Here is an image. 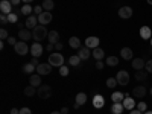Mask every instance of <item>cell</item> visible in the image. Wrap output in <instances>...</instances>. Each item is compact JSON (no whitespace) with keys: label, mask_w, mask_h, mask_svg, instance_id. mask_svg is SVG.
Segmentation results:
<instances>
[{"label":"cell","mask_w":152,"mask_h":114,"mask_svg":"<svg viewBox=\"0 0 152 114\" xmlns=\"http://www.w3.org/2000/svg\"><path fill=\"white\" fill-rule=\"evenodd\" d=\"M47 35H49V32H47L46 26H43V24H38L35 29H32V38H34L37 43H40V41L46 40Z\"/></svg>","instance_id":"obj_1"},{"label":"cell","mask_w":152,"mask_h":114,"mask_svg":"<svg viewBox=\"0 0 152 114\" xmlns=\"http://www.w3.org/2000/svg\"><path fill=\"white\" fill-rule=\"evenodd\" d=\"M49 64L53 66V67H61V66H64V56H62L59 52L50 53V56H49Z\"/></svg>","instance_id":"obj_2"},{"label":"cell","mask_w":152,"mask_h":114,"mask_svg":"<svg viewBox=\"0 0 152 114\" xmlns=\"http://www.w3.org/2000/svg\"><path fill=\"white\" fill-rule=\"evenodd\" d=\"M37 94L40 96L41 99H49L50 96H52V87L50 85H40L37 88Z\"/></svg>","instance_id":"obj_3"},{"label":"cell","mask_w":152,"mask_h":114,"mask_svg":"<svg viewBox=\"0 0 152 114\" xmlns=\"http://www.w3.org/2000/svg\"><path fill=\"white\" fill-rule=\"evenodd\" d=\"M116 79H117L119 85H123V87L128 85V82H129V73L126 70H120L117 73V76H116Z\"/></svg>","instance_id":"obj_4"},{"label":"cell","mask_w":152,"mask_h":114,"mask_svg":"<svg viewBox=\"0 0 152 114\" xmlns=\"http://www.w3.org/2000/svg\"><path fill=\"white\" fill-rule=\"evenodd\" d=\"M14 49H15V52H17L18 55H21V56H23V55H26V53L29 52V50H31V49H29V46L26 44V41H21V40L14 46Z\"/></svg>","instance_id":"obj_5"},{"label":"cell","mask_w":152,"mask_h":114,"mask_svg":"<svg viewBox=\"0 0 152 114\" xmlns=\"http://www.w3.org/2000/svg\"><path fill=\"white\" fill-rule=\"evenodd\" d=\"M52 12H49V11H44L41 15H38V23L43 24V26H47V24L52 21Z\"/></svg>","instance_id":"obj_6"},{"label":"cell","mask_w":152,"mask_h":114,"mask_svg":"<svg viewBox=\"0 0 152 114\" xmlns=\"http://www.w3.org/2000/svg\"><path fill=\"white\" fill-rule=\"evenodd\" d=\"M132 8L131 6H122V8H119V17L120 18H131L132 17Z\"/></svg>","instance_id":"obj_7"},{"label":"cell","mask_w":152,"mask_h":114,"mask_svg":"<svg viewBox=\"0 0 152 114\" xmlns=\"http://www.w3.org/2000/svg\"><path fill=\"white\" fill-rule=\"evenodd\" d=\"M38 17L34 14V15H29L28 18H26V21H24V26H26L28 29H35L37 26H38Z\"/></svg>","instance_id":"obj_8"},{"label":"cell","mask_w":152,"mask_h":114,"mask_svg":"<svg viewBox=\"0 0 152 114\" xmlns=\"http://www.w3.org/2000/svg\"><path fill=\"white\" fill-rule=\"evenodd\" d=\"M0 12L6 14V15H9L12 12V3L9 0H2V2H0Z\"/></svg>","instance_id":"obj_9"},{"label":"cell","mask_w":152,"mask_h":114,"mask_svg":"<svg viewBox=\"0 0 152 114\" xmlns=\"http://www.w3.org/2000/svg\"><path fill=\"white\" fill-rule=\"evenodd\" d=\"M146 93H148V90H146L145 85H138V87H135L132 90V96L137 97V99H143L146 96Z\"/></svg>","instance_id":"obj_10"},{"label":"cell","mask_w":152,"mask_h":114,"mask_svg":"<svg viewBox=\"0 0 152 114\" xmlns=\"http://www.w3.org/2000/svg\"><path fill=\"white\" fill-rule=\"evenodd\" d=\"M52 67L53 66H50L49 62L46 64V62H41L40 66H37V73L38 75H49L50 72H52Z\"/></svg>","instance_id":"obj_11"},{"label":"cell","mask_w":152,"mask_h":114,"mask_svg":"<svg viewBox=\"0 0 152 114\" xmlns=\"http://www.w3.org/2000/svg\"><path fill=\"white\" fill-rule=\"evenodd\" d=\"M31 53H32V56H35V58H40L41 55H43V46L40 44V43H34L32 46H31Z\"/></svg>","instance_id":"obj_12"},{"label":"cell","mask_w":152,"mask_h":114,"mask_svg":"<svg viewBox=\"0 0 152 114\" xmlns=\"http://www.w3.org/2000/svg\"><path fill=\"white\" fill-rule=\"evenodd\" d=\"M123 107H125V110H134L137 105H135V100H134V97H131V96H125V99H123Z\"/></svg>","instance_id":"obj_13"},{"label":"cell","mask_w":152,"mask_h":114,"mask_svg":"<svg viewBox=\"0 0 152 114\" xmlns=\"http://www.w3.org/2000/svg\"><path fill=\"white\" fill-rule=\"evenodd\" d=\"M145 64H146V61H143V58H134L131 61V66H132L134 70H143Z\"/></svg>","instance_id":"obj_14"},{"label":"cell","mask_w":152,"mask_h":114,"mask_svg":"<svg viewBox=\"0 0 152 114\" xmlns=\"http://www.w3.org/2000/svg\"><path fill=\"white\" fill-rule=\"evenodd\" d=\"M99 38L97 37H87V40H85V46L88 49H96L99 46Z\"/></svg>","instance_id":"obj_15"},{"label":"cell","mask_w":152,"mask_h":114,"mask_svg":"<svg viewBox=\"0 0 152 114\" xmlns=\"http://www.w3.org/2000/svg\"><path fill=\"white\" fill-rule=\"evenodd\" d=\"M104 105H105V99H104V96L96 94V96L93 97V107H94L96 110H100Z\"/></svg>","instance_id":"obj_16"},{"label":"cell","mask_w":152,"mask_h":114,"mask_svg":"<svg viewBox=\"0 0 152 114\" xmlns=\"http://www.w3.org/2000/svg\"><path fill=\"white\" fill-rule=\"evenodd\" d=\"M78 50H79V52H78V56H79L82 61H85V59H88V58L91 56V50L88 49L87 46H85V47H81V49H78Z\"/></svg>","instance_id":"obj_17"},{"label":"cell","mask_w":152,"mask_h":114,"mask_svg":"<svg viewBox=\"0 0 152 114\" xmlns=\"http://www.w3.org/2000/svg\"><path fill=\"white\" fill-rule=\"evenodd\" d=\"M18 38L21 41H29L32 38V32L29 29H20L18 31Z\"/></svg>","instance_id":"obj_18"},{"label":"cell","mask_w":152,"mask_h":114,"mask_svg":"<svg viewBox=\"0 0 152 114\" xmlns=\"http://www.w3.org/2000/svg\"><path fill=\"white\" fill-rule=\"evenodd\" d=\"M47 41H49L50 44L59 43V34H58V31H50L49 35H47Z\"/></svg>","instance_id":"obj_19"},{"label":"cell","mask_w":152,"mask_h":114,"mask_svg":"<svg viewBox=\"0 0 152 114\" xmlns=\"http://www.w3.org/2000/svg\"><path fill=\"white\" fill-rule=\"evenodd\" d=\"M140 37L143 38V40H151L152 38V31L149 26H142L140 28Z\"/></svg>","instance_id":"obj_20"},{"label":"cell","mask_w":152,"mask_h":114,"mask_svg":"<svg viewBox=\"0 0 152 114\" xmlns=\"http://www.w3.org/2000/svg\"><path fill=\"white\" fill-rule=\"evenodd\" d=\"M91 56H93L96 61H102V59L105 58V53H104V50L100 49V47H96V49H93Z\"/></svg>","instance_id":"obj_21"},{"label":"cell","mask_w":152,"mask_h":114,"mask_svg":"<svg viewBox=\"0 0 152 114\" xmlns=\"http://www.w3.org/2000/svg\"><path fill=\"white\" fill-rule=\"evenodd\" d=\"M29 82H31V85L32 87H35V88H38L41 85V75H31V79H29Z\"/></svg>","instance_id":"obj_22"},{"label":"cell","mask_w":152,"mask_h":114,"mask_svg":"<svg viewBox=\"0 0 152 114\" xmlns=\"http://www.w3.org/2000/svg\"><path fill=\"white\" fill-rule=\"evenodd\" d=\"M120 58H123L125 61H129V59L132 58V50H131L129 47H123V49L120 50Z\"/></svg>","instance_id":"obj_23"},{"label":"cell","mask_w":152,"mask_h":114,"mask_svg":"<svg viewBox=\"0 0 152 114\" xmlns=\"http://www.w3.org/2000/svg\"><path fill=\"white\" fill-rule=\"evenodd\" d=\"M123 110H125V107H123V104H122V102H114V104H113V107H111L113 114H122V113H123Z\"/></svg>","instance_id":"obj_24"},{"label":"cell","mask_w":152,"mask_h":114,"mask_svg":"<svg viewBox=\"0 0 152 114\" xmlns=\"http://www.w3.org/2000/svg\"><path fill=\"white\" fill-rule=\"evenodd\" d=\"M148 72L146 70H135V75H134V78L137 81H146L148 79Z\"/></svg>","instance_id":"obj_25"},{"label":"cell","mask_w":152,"mask_h":114,"mask_svg":"<svg viewBox=\"0 0 152 114\" xmlns=\"http://www.w3.org/2000/svg\"><path fill=\"white\" fill-rule=\"evenodd\" d=\"M69 44L72 49H81V41H79V38L78 37H72L69 38Z\"/></svg>","instance_id":"obj_26"},{"label":"cell","mask_w":152,"mask_h":114,"mask_svg":"<svg viewBox=\"0 0 152 114\" xmlns=\"http://www.w3.org/2000/svg\"><path fill=\"white\" fill-rule=\"evenodd\" d=\"M23 72L26 75H34V72H37V67L32 64V62H28V64L23 66Z\"/></svg>","instance_id":"obj_27"},{"label":"cell","mask_w":152,"mask_h":114,"mask_svg":"<svg viewBox=\"0 0 152 114\" xmlns=\"http://www.w3.org/2000/svg\"><path fill=\"white\" fill-rule=\"evenodd\" d=\"M123 99H125V94L120 93V91H114L111 94V100H113V102H123Z\"/></svg>","instance_id":"obj_28"},{"label":"cell","mask_w":152,"mask_h":114,"mask_svg":"<svg viewBox=\"0 0 152 114\" xmlns=\"http://www.w3.org/2000/svg\"><path fill=\"white\" fill-rule=\"evenodd\" d=\"M87 99H88V97H87V94H85V93H78V94H76L75 102H76V104H79V105L82 107V105L87 102Z\"/></svg>","instance_id":"obj_29"},{"label":"cell","mask_w":152,"mask_h":114,"mask_svg":"<svg viewBox=\"0 0 152 114\" xmlns=\"http://www.w3.org/2000/svg\"><path fill=\"white\" fill-rule=\"evenodd\" d=\"M20 11H21V14H23V15H28V17H29V15H32L34 8H32L31 5H28V3H24V5L21 6V9H20Z\"/></svg>","instance_id":"obj_30"},{"label":"cell","mask_w":152,"mask_h":114,"mask_svg":"<svg viewBox=\"0 0 152 114\" xmlns=\"http://www.w3.org/2000/svg\"><path fill=\"white\" fill-rule=\"evenodd\" d=\"M81 61H82V59H81L78 55H73V56H70V58H69V64H70L72 67H78Z\"/></svg>","instance_id":"obj_31"},{"label":"cell","mask_w":152,"mask_h":114,"mask_svg":"<svg viewBox=\"0 0 152 114\" xmlns=\"http://www.w3.org/2000/svg\"><path fill=\"white\" fill-rule=\"evenodd\" d=\"M41 6H43V9H44V11H49V12H50V11L53 9L55 3H53V0H44Z\"/></svg>","instance_id":"obj_32"},{"label":"cell","mask_w":152,"mask_h":114,"mask_svg":"<svg viewBox=\"0 0 152 114\" xmlns=\"http://www.w3.org/2000/svg\"><path fill=\"white\" fill-rule=\"evenodd\" d=\"M23 93L26 94L28 97H32L34 94H37V88H35V87H32V85H29V87H26V88L23 90Z\"/></svg>","instance_id":"obj_33"},{"label":"cell","mask_w":152,"mask_h":114,"mask_svg":"<svg viewBox=\"0 0 152 114\" xmlns=\"http://www.w3.org/2000/svg\"><path fill=\"white\" fill-rule=\"evenodd\" d=\"M117 64H119V58L117 56H108L107 58V66L114 67V66H117Z\"/></svg>","instance_id":"obj_34"},{"label":"cell","mask_w":152,"mask_h":114,"mask_svg":"<svg viewBox=\"0 0 152 114\" xmlns=\"http://www.w3.org/2000/svg\"><path fill=\"white\" fill-rule=\"evenodd\" d=\"M8 21L9 23H18V14L17 12H11L8 15Z\"/></svg>","instance_id":"obj_35"},{"label":"cell","mask_w":152,"mask_h":114,"mask_svg":"<svg viewBox=\"0 0 152 114\" xmlns=\"http://www.w3.org/2000/svg\"><path fill=\"white\" fill-rule=\"evenodd\" d=\"M117 84H119V82H117L116 78H108V79H107V87H108V88H114Z\"/></svg>","instance_id":"obj_36"},{"label":"cell","mask_w":152,"mask_h":114,"mask_svg":"<svg viewBox=\"0 0 152 114\" xmlns=\"http://www.w3.org/2000/svg\"><path fill=\"white\" fill-rule=\"evenodd\" d=\"M43 12H44V9H43V6H41V5H37V6L34 8V14H35L37 17H38V15H41Z\"/></svg>","instance_id":"obj_37"},{"label":"cell","mask_w":152,"mask_h":114,"mask_svg":"<svg viewBox=\"0 0 152 114\" xmlns=\"http://www.w3.org/2000/svg\"><path fill=\"white\" fill-rule=\"evenodd\" d=\"M137 110H140L142 113H146L148 111V105L145 104V102H140V104H137V107H135Z\"/></svg>","instance_id":"obj_38"},{"label":"cell","mask_w":152,"mask_h":114,"mask_svg":"<svg viewBox=\"0 0 152 114\" xmlns=\"http://www.w3.org/2000/svg\"><path fill=\"white\" fill-rule=\"evenodd\" d=\"M59 75L61 76H67L69 75V67L67 66H61L59 67Z\"/></svg>","instance_id":"obj_39"},{"label":"cell","mask_w":152,"mask_h":114,"mask_svg":"<svg viewBox=\"0 0 152 114\" xmlns=\"http://www.w3.org/2000/svg\"><path fill=\"white\" fill-rule=\"evenodd\" d=\"M145 70L148 73H152V59H148L146 61V64H145Z\"/></svg>","instance_id":"obj_40"},{"label":"cell","mask_w":152,"mask_h":114,"mask_svg":"<svg viewBox=\"0 0 152 114\" xmlns=\"http://www.w3.org/2000/svg\"><path fill=\"white\" fill-rule=\"evenodd\" d=\"M0 38H2V41H3V40H8V38H9L8 31H6V29H3V28H2V31H0Z\"/></svg>","instance_id":"obj_41"},{"label":"cell","mask_w":152,"mask_h":114,"mask_svg":"<svg viewBox=\"0 0 152 114\" xmlns=\"http://www.w3.org/2000/svg\"><path fill=\"white\" fill-rule=\"evenodd\" d=\"M0 23H2L3 26H5L6 23H9V21H8V15H6V14H0Z\"/></svg>","instance_id":"obj_42"},{"label":"cell","mask_w":152,"mask_h":114,"mask_svg":"<svg viewBox=\"0 0 152 114\" xmlns=\"http://www.w3.org/2000/svg\"><path fill=\"white\" fill-rule=\"evenodd\" d=\"M6 41H8V44H11V46H15V44L18 43V41L15 40V38H14V37H9V38H8V40H6Z\"/></svg>","instance_id":"obj_43"},{"label":"cell","mask_w":152,"mask_h":114,"mask_svg":"<svg viewBox=\"0 0 152 114\" xmlns=\"http://www.w3.org/2000/svg\"><path fill=\"white\" fill-rule=\"evenodd\" d=\"M104 67H105V64H104L102 61H97V62H96V69H97V70H102Z\"/></svg>","instance_id":"obj_44"},{"label":"cell","mask_w":152,"mask_h":114,"mask_svg":"<svg viewBox=\"0 0 152 114\" xmlns=\"http://www.w3.org/2000/svg\"><path fill=\"white\" fill-rule=\"evenodd\" d=\"M20 114H32V111H31L29 108L24 107V108H21V110H20Z\"/></svg>","instance_id":"obj_45"},{"label":"cell","mask_w":152,"mask_h":114,"mask_svg":"<svg viewBox=\"0 0 152 114\" xmlns=\"http://www.w3.org/2000/svg\"><path fill=\"white\" fill-rule=\"evenodd\" d=\"M53 49H55V44H50V43H49V44L46 46V50H47V52H52Z\"/></svg>","instance_id":"obj_46"},{"label":"cell","mask_w":152,"mask_h":114,"mask_svg":"<svg viewBox=\"0 0 152 114\" xmlns=\"http://www.w3.org/2000/svg\"><path fill=\"white\" fill-rule=\"evenodd\" d=\"M31 62L37 67V66H40V62H38V58H35V56H32V59H31Z\"/></svg>","instance_id":"obj_47"},{"label":"cell","mask_w":152,"mask_h":114,"mask_svg":"<svg viewBox=\"0 0 152 114\" xmlns=\"http://www.w3.org/2000/svg\"><path fill=\"white\" fill-rule=\"evenodd\" d=\"M62 47H64V46H62L61 43H56V44H55V50H56V52H59V50H61Z\"/></svg>","instance_id":"obj_48"},{"label":"cell","mask_w":152,"mask_h":114,"mask_svg":"<svg viewBox=\"0 0 152 114\" xmlns=\"http://www.w3.org/2000/svg\"><path fill=\"white\" fill-rule=\"evenodd\" d=\"M129 114H143V113H142L140 110H137V108H134V110H131V111H129Z\"/></svg>","instance_id":"obj_49"},{"label":"cell","mask_w":152,"mask_h":114,"mask_svg":"<svg viewBox=\"0 0 152 114\" xmlns=\"http://www.w3.org/2000/svg\"><path fill=\"white\" fill-rule=\"evenodd\" d=\"M9 2L12 3V6H17V5H18V3L21 2V0H9Z\"/></svg>","instance_id":"obj_50"},{"label":"cell","mask_w":152,"mask_h":114,"mask_svg":"<svg viewBox=\"0 0 152 114\" xmlns=\"http://www.w3.org/2000/svg\"><path fill=\"white\" fill-rule=\"evenodd\" d=\"M11 114H20V110H17V108H12V110H11Z\"/></svg>","instance_id":"obj_51"},{"label":"cell","mask_w":152,"mask_h":114,"mask_svg":"<svg viewBox=\"0 0 152 114\" xmlns=\"http://www.w3.org/2000/svg\"><path fill=\"white\" fill-rule=\"evenodd\" d=\"M69 113V108H61V114H67Z\"/></svg>","instance_id":"obj_52"},{"label":"cell","mask_w":152,"mask_h":114,"mask_svg":"<svg viewBox=\"0 0 152 114\" xmlns=\"http://www.w3.org/2000/svg\"><path fill=\"white\" fill-rule=\"evenodd\" d=\"M73 108H75V110H79V108H81V105H79V104H76V102H75V105H73Z\"/></svg>","instance_id":"obj_53"},{"label":"cell","mask_w":152,"mask_h":114,"mask_svg":"<svg viewBox=\"0 0 152 114\" xmlns=\"http://www.w3.org/2000/svg\"><path fill=\"white\" fill-rule=\"evenodd\" d=\"M17 26H18V29H23V23L18 21V23H17Z\"/></svg>","instance_id":"obj_54"},{"label":"cell","mask_w":152,"mask_h":114,"mask_svg":"<svg viewBox=\"0 0 152 114\" xmlns=\"http://www.w3.org/2000/svg\"><path fill=\"white\" fill-rule=\"evenodd\" d=\"M21 2H24V3H28V5H29V3L32 2V0H21Z\"/></svg>","instance_id":"obj_55"},{"label":"cell","mask_w":152,"mask_h":114,"mask_svg":"<svg viewBox=\"0 0 152 114\" xmlns=\"http://www.w3.org/2000/svg\"><path fill=\"white\" fill-rule=\"evenodd\" d=\"M50 114H61V111H52Z\"/></svg>","instance_id":"obj_56"},{"label":"cell","mask_w":152,"mask_h":114,"mask_svg":"<svg viewBox=\"0 0 152 114\" xmlns=\"http://www.w3.org/2000/svg\"><path fill=\"white\" fill-rule=\"evenodd\" d=\"M146 2H148L149 5H152V0H146Z\"/></svg>","instance_id":"obj_57"},{"label":"cell","mask_w":152,"mask_h":114,"mask_svg":"<svg viewBox=\"0 0 152 114\" xmlns=\"http://www.w3.org/2000/svg\"><path fill=\"white\" fill-rule=\"evenodd\" d=\"M145 114H152V111H146V113H145Z\"/></svg>","instance_id":"obj_58"},{"label":"cell","mask_w":152,"mask_h":114,"mask_svg":"<svg viewBox=\"0 0 152 114\" xmlns=\"http://www.w3.org/2000/svg\"><path fill=\"white\" fill-rule=\"evenodd\" d=\"M149 41H151V46H152V38H151V40H149Z\"/></svg>","instance_id":"obj_59"},{"label":"cell","mask_w":152,"mask_h":114,"mask_svg":"<svg viewBox=\"0 0 152 114\" xmlns=\"http://www.w3.org/2000/svg\"><path fill=\"white\" fill-rule=\"evenodd\" d=\"M149 91H151V94H152V88H151V90H149Z\"/></svg>","instance_id":"obj_60"}]
</instances>
